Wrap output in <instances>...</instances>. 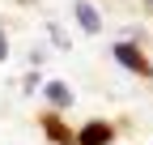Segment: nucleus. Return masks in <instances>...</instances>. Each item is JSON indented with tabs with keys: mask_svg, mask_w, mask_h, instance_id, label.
I'll return each mask as SVG.
<instances>
[{
	"mask_svg": "<svg viewBox=\"0 0 153 145\" xmlns=\"http://www.w3.org/2000/svg\"><path fill=\"white\" fill-rule=\"evenodd\" d=\"M9 56V39H4V30H0V60Z\"/></svg>",
	"mask_w": 153,
	"mask_h": 145,
	"instance_id": "obj_5",
	"label": "nucleus"
},
{
	"mask_svg": "<svg viewBox=\"0 0 153 145\" xmlns=\"http://www.w3.org/2000/svg\"><path fill=\"white\" fill-rule=\"evenodd\" d=\"M106 141H111V128H106V124H89L85 137H81V145H106Z\"/></svg>",
	"mask_w": 153,
	"mask_h": 145,
	"instance_id": "obj_4",
	"label": "nucleus"
},
{
	"mask_svg": "<svg viewBox=\"0 0 153 145\" xmlns=\"http://www.w3.org/2000/svg\"><path fill=\"white\" fill-rule=\"evenodd\" d=\"M115 56L123 60V68H132V72H145V60H140V51H132L128 43H119V47H115Z\"/></svg>",
	"mask_w": 153,
	"mask_h": 145,
	"instance_id": "obj_3",
	"label": "nucleus"
},
{
	"mask_svg": "<svg viewBox=\"0 0 153 145\" xmlns=\"http://www.w3.org/2000/svg\"><path fill=\"white\" fill-rule=\"evenodd\" d=\"M149 4H153V0H149Z\"/></svg>",
	"mask_w": 153,
	"mask_h": 145,
	"instance_id": "obj_6",
	"label": "nucleus"
},
{
	"mask_svg": "<svg viewBox=\"0 0 153 145\" xmlns=\"http://www.w3.org/2000/svg\"><path fill=\"white\" fill-rule=\"evenodd\" d=\"M47 102H51V107H72V85L47 81Z\"/></svg>",
	"mask_w": 153,
	"mask_h": 145,
	"instance_id": "obj_2",
	"label": "nucleus"
},
{
	"mask_svg": "<svg viewBox=\"0 0 153 145\" xmlns=\"http://www.w3.org/2000/svg\"><path fill=\"white\" fill-rule=\"evenodd\" d=\"M72 13H76V22H81V30H85V34H98V30H102V17H98V9H94L89 0H76Z\"/></svg>",
	"mask_w": 153,
	"mask_h": 145,
	"instance_id": "obj_1",
	"label": "nucleus"
}]
</instances>
